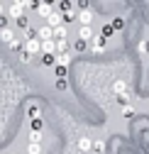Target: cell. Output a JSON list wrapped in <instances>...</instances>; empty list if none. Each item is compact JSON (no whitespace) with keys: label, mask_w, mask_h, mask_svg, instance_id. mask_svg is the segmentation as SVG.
Wrapping results in <instances>:
<instances>
[{"label":"cell","mask_w":149,"mask_h":154,"mask_svg":"<svg viewBox=\"0 0 149 154\" xmlns=\"http://www.w3.org/2000/svg\"><path fill=\"white\" fill-rule=\"evenodd\" d=\"M25 51H29V54H39V51H42V39H39V37L25 39Z\"/></svg>","instance_id":"6da1fadb"},{"label":"cell","mask_w":149,"mask_h":154,"mask_svg":"<svg viewBox=\"0 0 149 154\" xmlns=\"http://www.w3.org/2000/svg\"><path fill=\"white\" fill-rule=\"evenodd\" d=\"M105 44H108V37H103L100 32L98 34H93V51H105Z\"/></svg>","instance_id":"7a4b0ae2"},{"label":"cell","mask_w":149,"mask_h":154,"mask_svg":"<svg viewBox=\"0 0 149 154\" xmlns=\"http://www.w3.org/2000/svg\"><path fill=\"white\" fill-rule=\"evenodd\" d=\"M47 25H51V27H59V25H64V15H61L56 8H54V10H51V15L47 17Z\"/></svg>","instance_id":"3957f363"},{"label":"cell","mask_w":149,"mask_h":154,"mask_svg":"<svg viewBox=\"0 0 149 154\" xmlns=\"http://www.w3.org/2000/svg\"><path fill=\"white\" fill-rule=\"evenodd\" d=\"M76 20H78L81 25H90V22H93V10H88V8H86V10H78V12H76Z\"/></svg>","instance_id":"277c9868"},{"label":"cell","mask_w":149,"mask_h":154,"mask_svg":"<svg viewBox=\"0 0 149 154\" xmlns=\"http://www.w3.org/2000/svg\"><path fill=\"white\" fill-rule=\"evenodd\" d=\"M37 37H39L42 42H44V39H51V37H54V27H51V25L39 27V29H37Z\"/></svg>","instance_id":"5b68a950"},{"label":"cell","mask_w":149,"mask_h":154,"mask_svg":"<svg viewBox=\"0 0 149 154\" xmlns=\"http://www.w3.org/2000/svg\"><path fill=\"white\" fill-rule=\"evenodd\" d=\"M5 12H8V17H12V20H17L20 15H25V8H22V5H17V3H12V5H10V8L5 10Z\"/></svg>","instance_id":"8992f818"},{"label":"cell","mask_w":149,"mask_h":154,"mask_svg":"<svg viewBox=\"0 0 149 154\" xmlns=\"http://www.w3.org/2000/svg\"><path fill=\"white\" fill-rule=\"evenodd\" d=\"M42 64L44 66H54L56 64V51H42Z\"/></svg>","instance_id":"52a82bcc"},{"label":"cell","mask_w":149,"mask_h":154,"mask_svg":"<svg viewBox=\"0 0 149 154\" xmlns=\"http://www.w3.org/2000/svg\"><path fill=\"white\" fill-rule=\"evenodd\" d=\"M78 37H81V39H93V27L90 25H81V29H78Z\"/></svg>","instance_id":"ba28073f"},{"label":"cell","mask_w":149,"mask_h":154,"mask_svg":"<svg viewBox=\"0 0 149 154\" xmlns=\"http://www.w3.org/2000/svg\"><path fill=\"white\" fill-rule=\"evenodd\" d=\"M78 149H81V152H90V149H93V140H90V137H81V140H78Z\"/></svg>","instance_id":"9c48e42d"},{"label":"cell","mask_w":149,"mask_h":154,"mask_svg":"<svg viewBox=\"0 0 149 154\" xmlns=\"http://www.w3.org/2000/svg\"><path fill=\"white\" fill-rule=\"evenodd\" d=\"M56 64L68 66V64H71V54H68V51H56Z\"/></svg>","instance_id":"30bf717a"},{"label":"cell","mask_w":149,"mask_h":154,"mask_svg":"<svg viewBox=\"0 0 149 154\" xmlns=\"http://www.w3.org/2000/svg\"><path fill=\"white\" fill-rule=\"evenodd\" d=\"M66 34H68V29H66V22H64V25H59V27H54V39H64Z\"/></svg>","instance_id":"8fae6325"},{"label":"cell","mask_w":149,"mask_h":154,"mask_svg":"<svg viewBox=\"0 0 149 154\" xmlns=\"http://www.w3.org/2000/svg\"><path fill=\"white\" fill-rule=\"evenodd\" d=\"M54 73H56V79H66L68 66H64V64H54Z\"/></svg>","instance_id":"7c38bea8"},{"label":"cell","mask_w":149,"mask_h":154,"mask_svg":"<svg viewBox=\"0 0 149 154\" xmlns=\"http://www.w3.org/2000/svg\"><path fill=\"white\" fill-rule=\"evenodd\" d=\"M42 51H56V39H54V37L51 39H44L42 42Z\"/></svg>","instance_id":"4fadbf2b"},{"label":"cell","mask_w":149,"mask_h":154,"mask_svg":"<svg viewBox=\"0 0 149 154\" xmlns=\"http://www.w3.org/2000/svg\"><path fill=\"white\" fill-rule=\"evenodd\" d=\"M115 32H117V29L113 27V22H110V25H103V27H100V34H103V37H108V39H110V37H113Z\"/></svg>","instance_id":"5bb4252c"},{"label":"cell","mask_w":149,"mask_h":154,"mask_svg":"<svg viewBox=\"0 0 149 154\" xmlns=\"http://www.w3.org/2000/svg\"><path fill=\"white\" fill-rule=\"evenodd\" d=\"M51 10H54L51 5H44V3H42V5H39V10H37V15H39V17H44V20H47V17L51 15Z\"/></svg>","instance_id":"9a60e30c"},{"label":"cell","mask_w":149,"mask_h":154,"mask_svg":"<svg viewBox=\"0 0 149 154\" xmlns=\"http://www.w3.org/2000/svg\"><path fill=\"white\" fill-rule=\"evenodd\" d=\"M8 44H10V49H12V51H17V54L25 49V42H20V39H10Z\"/></svg>","instance_id":"2e32d148"},{"label":"cell","mask_w":149,"mask_h":154,"mask_svg":"<svg viewBox=\"0 0 149 154\" xmlns=\"http://www.w3.org/2000/svg\"><path fill=\"white\" fill-rule=\"evenodd\" d=\"M27 152H29V154H42V144H39V142H29V144H27Z\"/></svg>","instance_id":"e0dca14e"},{"label":"cell","mask_w":149,"mask_h":154,"mask_svg":"<svg viewBox=\"0 0 149 154\" xmlns=\"http://www.w3.org/2000/svg\"><path fill=\"white\" fill-rule=\"evenodd\" d=\"M15 22H17V27H20V29H27V27H29V20H27V15H20Z\"/></svg>","instance_id":"ac0fdd59"},{"label":"cell","mask_w":149,"mask_h":154,"mask_svg":"<svg viewBox=\"0 0 149 154\" xmlns=\"http://www.w3.org/2000/svg\"><path fill=\"white\" fill-rule=\"evenodd\" d=\"M93 152H96V154H103V152H105V142H103V140H96V142H93Z\"/></svg>","instance_id":"d6986e66"},{"label":"cell","mask_w":149,"mask_h":154,"mask_svg":"<svg viewBox=\"0 0 149 154\" xmlns=\"http://www.w3.org/2000/svg\"><path fill=\"white\" fill-rule=\"evenodd\" d=\"M56 10L64 15L66 10H71V3H68V0H59V3H56Z\"/></svg>","instance_id":"ffe728a7"},{"label":"cell","mask_w":149,"mask_h":154,"mask_svg":"<svg viewBox=\"0 0 149 154\" xmlns=\"http://www.w3.org/2000/svg\"><path fill=\"white\" fill-rule=\"evenodd\" d=\"M0 39H3V42H10V39H12V29H10V27L0 29Z\"/></svg>","instance_id":"44dd1931"},{"label":"cell","mask_w":149,"mask_h":154,"mask_svg":"<svg viewBox=\"0 0 149 154\" xmlns=\"http://www.w3.org/2000/svg\"><path fill=\"white\" fill-rule=\"evenodd\" d=\"M122 115H125L127 120H129V118H135V108L129 105V103H127V105H122Z\"/></svg>","instance_id":"7402d4cb"},{"label":"cell","mask_w":149,"mask_h":154,"mask_svg":"<svg viewBox=\"0 0 149 154\" xmlns=\"http://www.w3.org/2000/svg\"><path fill=\"white\" fill-rule=\"evenodd\" d=\"M29 142H39V144H42V130H32V134H29Z\"/></svg>","instance_id":"603a6c76"},{"label":"cell","mask_w":149,"mask_h":154,"mask_svg":"<svg viewBox=\"0 0 149 154\" xmlns=\"http://www.w3.org/2000/svg\"><path fill=\"white\" fill-rule=\"evenodd\" d=\"M113 91H115V93H125V91H127L125 81H115V83H113Z\"/></svg>","instance_id":"cb8c5ba5"},{"label":"cell","mask_w":149,"mask_h":154,"mask_svg":"<svg viewBox=\"0 0 149 154\" xmlns=\"http://www.w3.org/2000/svg\"><path fill=\"white\" fill-rule=\"evenodd\" d=\"M117 103H120V105H127V103H129V93H127V91H125V93H117Z\"/></svg>","instance_id":"d4e9b609"},{"label":"cell","mask_w":149,"mask_h":154,"mask_svg":"<svg viewBox=\"0 0 149 154\" xmlns=\"http://www.w3.org/2000/svg\"><path fill=\"white\" fill-rule=\"evenodd\" d=\"M68 49V42H66V37L64 39H56V51H66Z\"/></svg>","instance_id":"484cf974"},{"label":"cell","mask_w":149,"mask_h":154,"mask_svg":"<svg viewBox=\"0 0 149 154\" xmlns=\"http://www.w3.org/2000/svg\"><path fill=\"white\" fill-rule=\"evenodd\" d=\"M73 20H76V12H73V10H66V12H64V22L68 25V22H73Z\"/></svg>","instance_id":"4316f807"},{"label":"cell","mask_w":149,"mask_h":154,"mask_svg":"<svg viewBox=\"0 0 149 154\" xmlns=\"http://www.w3.org/2000/svg\"><path fill=\"white\" fill-rule=\"evenodd\" d=\"M20 59H22L25 64H29V61L34 59V54H29V51H25V49H22V51H20Z\"/></svg>","instance_id":"83f0119b"},{"label":"cell","mask_w":149,"mask_h":154,"mask_svg":"<svg viewBox=\"0 0 149 154\" xmlns=\"http://www.w3.org/2000/svg\"><path fill=\"white\" fill-rule=\"evenodd\" d=\"M73 49H76V51H86V49H88V47H86V39H81V37H78V42L73 44Z\"/></svg>","instance_id":"f1b7e54d"},{"label":"cell","mask_w":149,"mask_h":154,"mask_svg":"<svg viewBox=\"0 0 149 154\" xmlns=\"http://www.w3.org/2000/svg\"><path fill=\"white\" fill-rule=\"evenodd\" d=\"M27 115H29V118H39V108H37V105H29V108H27Z\"/></svg>","instance_id":"f546056e"},{"label":"cell","mask_w":149,"mask_h":154,"mask_svg":"<svg viewBox=\"0 0 149 154\" xmlns=\"http://www.w3.org/2000/svg\"><path fill=\"white\" fill-rule=\"evenodd\" d=\"M139 54H149V42H147V39L139 42Z\"/></svg>","instance_id":"4dcf8cb0"},{"label":"cell","mask_w":149,"mask_h":154,"mask_svg":"<svg viewBox=\"0 0 149 154\" xmlns=\"http://www.w3.org/2000/svg\"><path fill=\"white\" fill-rule=\"evenodd\" d=\"M42 3H44V0H29V5H27V8H29V10H39Z\"/></svg>","instance_id":"1f68e13d"},{"label":"cell","mask_w":149,"mask_h":154,"mask_svg":"<svg viewBox=\"0 0 149 154\" xmlns=\"http://www.w3.org/2000/svg\"><path fill=\"white\" fill-rule=\"evenodd\" d=\"M88 5H90V0H76V8L78 10H86Z\"/></svg>","instance_id":"d6a6232c"},{"label":"cell","mask_w":149,"mask_h":154,"mask_svg":"<svg viewBox=\"0 0 149 154\" xmlns=\"http://www.w3.org/2000/svg\"><path fill=\"white\" fill-rule=\"evenodd\" d=\"M32 37H37V29L27 27V29H25V39H32Z\"/></svg>","instance_id":"836d02e7"},{"label":"cell","mask_w":149,"mask_h":154,"mask_svg":"<svg viewBox=\"0 0 149 154\" xmlns=\"http://www.w3.org/2000/svg\"><path fill=\"white\" fill-rule=\"evenodd\" d=\"M113 27H115V29H122V27H125V20H120V17H115V20H113Z\"/></svg>","instance_id":"e575fe53"},{"label":"cell","mask_w":149,"mask_h":154,"mask_svg":"<svg viewBox=\"0 0 149 154\" xmlns=\"http://www.w3.org/2000/svg\"><path fill=\"white\" fill-rule=\"evenodd\" d=\"M56 88H59V91H64V88H68V83H66V79H56Z\"/></svg>","instance_id":"d590c367"},{"label":"cell","mask_w":149,"mask_h":154,"mask_svg":"<svg viewBox=\"0 0 149 154\" xmlns=\"http://www.w3.org/2000/svg\"><path fill=\"white\" fill-rule=\"evenodd\" d=\"M32 130H42V120L39 118H32Z\"/></svg>","instance_id":"8d00e7d4"},{"label":"cell","mask_w":149,"mask_h":154,"mask_svg":"<svg viewBox=\"0 0 149 154\" xmlns=\"http://www.w3.org/2000/svg\"><path fill=\"white\" fill-rule=\"evenodd\" d=\"M8 27V15L3 12V15H0V29H5Z\"/></svg>","instance_id":"74e56055"},{"label":"cell","mask_w":149,"mask_h":154,"mask_svg":"<svg viewBox=\"0 0 149 154\" xmlns=\"http://www.w3.org/2000/svg\"><path fill=\"white\" fill-rule=\"evenodd\" d=\"M15 3H17V5H22V8L27 10V5H29V0H15Z\"/></svg>","instance_id":"f35d334b"},{"label":"cell","mask_w":149,"mask_h":154,"mask_svg":"<svg viewBox=\"0 0 149 154\" xmlns=\"http://www.w3.org/2000/svg\"><path fill=\"white\" fill-rule=\"evenodd\" d=\"M56 3L59 0H44V5H51V8H56Z\"/></svg>","instance_id":"ab89813d"},{"label":"cell","mask_w":149,"mask_h":154,"mask_svg":"<svg viewBox=\"0 0 149 154\" xmlns=\"http://www.w3.org/2000/svg\"><path fill=\"white\" fill-rule=\"evenodd\" d=\"M3 12H5V8H3V3H0V15H3Z\"/></svg>","instance_id":"60d3db41"},{"label":"cell","mask_w":149,"mask_h":154,"mask_svg":"<svg viewBox=\"0 0 149 154\" xmlns=\"http://www.w3.org/2000/svg\"><path fill=\"white\" fill-rule=\"evenodd\" d=\"M10 154H17V152H10Z\"/></svg>","instance_id":"b9f144b4"}]
</instances>
